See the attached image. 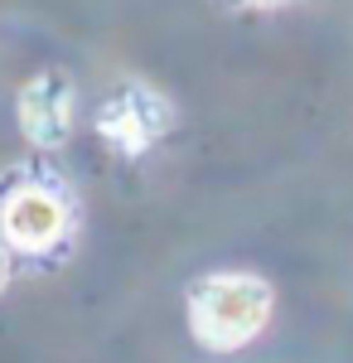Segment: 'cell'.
Instances as JSON below:
<instances>
[{"label":"cell","mask_w":353,"mask_h":363,"mask_svg":"<svg viewBox=\"0 0 353 363\" xmlns=\"http://www.w3.org/2000/svg\"><path fill=\"white\" fill-rule=\"evenodd\" d=\"M5 286H10V247L0 242V291H5Z\"/></svg>","instance_id":"6"},{"label":"cell","mask_w":353,"mask_h":363,"mask_svg":"<svg viewBox=\"0 0 353 363\" xmlns=\"http://www.w3.org/2000/svg\"><path fill=\"white\" fill-rule=\"evenodd\" d=\"M223 10H247V15H257V10H276V5H286V0H218Z\"/></svg>","instance_id":"5"},{"label":"cell","mask_w":353,"mask_h":363,"mask_svg":"<svg viewBox=\"0 0 353 363\" xmlns=\"http://www.w3.org/2000/svg\"><path fill=\"white\" fill-rule=\"evenodd\" d=\"M169 121H174V112L155 87L126 83L97 107V136H102V145L121 150V155H140L169 131Z\"/></svg>","instance_id":"3"},{"label":"cell","mask_w":353,"mask_h":363,"mask_svg":"<svg viewBox=\"0 0 353 363\" xmlns=\"http://www.w3.org/2000/svg\"><path fill=\"white\" fill-rule=\"evenodd\" d=\"M15 116L20 131L34 150H58L63 140L73 136V116H78V87L63 68H44L34 73L20 97H15Z\"/></svg>","instance_id":"4"},{"label":"cell","mask_w":353,"mask_h":363,"mask_svg":"<svg viewBox=\"0 0 353 363\" xmlns=\"http://www.w3.org/2000/svg\"><path fill=\"white\" fill-rule=\"evenodd\" d=\"M68 228H73L68 199L39 179L15 184L0 199V242L20 257H44L49 247L68 242Z\"/></svg>","instance_id":"2"},{"label":"cell","mask_w":353,"mask_h":363,"mask_svg":"<svg viewBox=\"0 0 353 363\" xmlns=\"http://www.w3.org/2000/svg\"><path fill=\"white\" fill-rule=\"evenodd\" d=\"M276 310L271 281L252 272H213L189 291V330L203 349H242L267 330Z\"/></svg>","instance_id":"1"}]
</instances>
